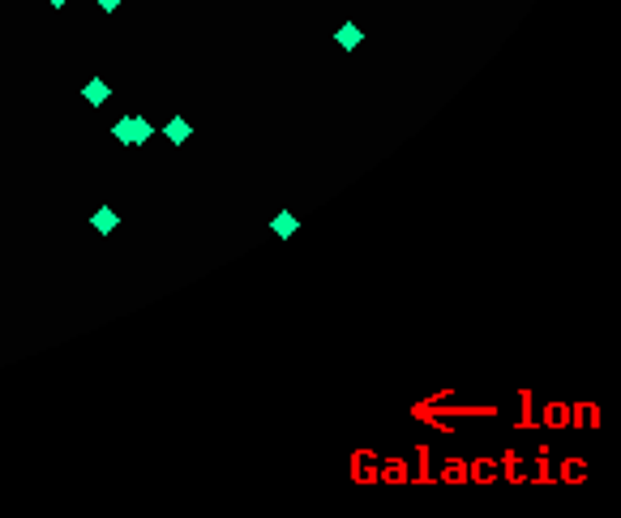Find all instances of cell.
<instances>
[{
  "label": "cell",
  "mask_w": 621,
  "mask_h": 518,
  "mask_svg": "<svg viewBox=\"0 0 621 518\" xmlns=\"http://www.w3.org/2000/svg\"><path fill=\"white\" fill-rule=\"evenodd\" d=\"M47 5H51V9H65V5H69V0H47Z\"/></svg>",
  "instance_id": "9"
},
{
  "label": "cell",
  "mask_w": 621,
  "mask_h": 518,
  "mask_svg": "<svg viewBox=\"0 0 621 518\" xmlns=\"http://www.w3.org/2000/svg\"><path fill=\"white\" fill-rule=\"evenodd\" d=\"M150 137H154V125H150L146 116H129V146H133V150H142Z\"/></svg>",
  "instance_id": "3"
},
{
  "label": "cell",
  "mask_w": 621,
  "mask_h": 518,
  "mask_svg": "<svg viewBox=\"0 0 621 518\" xmlns=\"http://www.w3.org/2000/svg\"><path fill=\"white\" fill-rule=\"evenodd\" d=\"M270 232H275V236H291V232H296V215H291V210H279L275 223H270Z\"/></svg>",
  "instance_id": "6"
},
{
  "label": "cell",
  "mask_w": 621,
  "mask_h": 518,
  "mask_svg": "<svg viewBox=\"0 0 621 518\" xmlns=\"http://www.w3.org/2000/svg\"><path fill=\"white\" fill-rule=\"evenodd\" d=\"M334 43H339V47H343V51H356V47H360V43H365V30H360V26H356V22H343V26H339V30H334Z\"/></svg>",
  "instance_id": "4"
},
{
  "label": "cell",
  "mask_w": 621,
  "mask_h": 518,
  "mask_svg": "<svg viewBox=\"0 0 621 518\" xmlns=\"http://www.w3.org/2000/svg\"><path fill=\"white\" fill-rule=\"evenodd\" d=\"M94 5H99V9H103V13H116V9H120V5H125V0H94Z\"/></svg>",
  "instance_id": "8"
},
{
  "label": "cell",
  "mask_w": 621,
  "mask_h": 518,
  "mask_svg": "<svg viewBox=\"0 0 621 518\" xmlns=\"http://www.w3.org/2000/svg\"><path fill=\"white\" fill-rule=\"evenodd\" d=\"M163 137H168V141H172V146H184V141H189V137H193V125H189V120H184V116H172V120H168V125H163Z\"/></svg>",
  "instance_id": "5"
},
{
  "label": "cell",
  "mask_w": 621,
  "mask_h": 518,
  "mask_svg": "<svg viewBox=\"0 0 621 518\" xmlns=\"http://www.w3.org/2000/svg\"><path fill=\"white\" fill-rule=\"evenodd\" d=\"M112 137H116L120 146H129V116H120V120L112 125Z\"/></svg>",
  "instance_id": "7"
},
{
  "label": "cell",
  "mask_w": 621,
  "mask_h": 518,
  "mask_svg": "<svg viewBox=\"0 0 621 518\" xmlns=\"http://www.w3.org/2000/svg\"><path fill=\"white\" fill-rule=\"evenodd\" d=\"M82 99L90 103V108H103V103H108V99H112V86H108V82H103V77H90V82L82 86Z\"/></svg>",
  "instance_id": "2"
},
{
  "label": "cell",
  "mask_w": 621,
  "mask_h": 518,
  "mask_svg": "<svg viewBox=\"0 0 621 518\" xmlns=\"http://www.w3.org/2000/svg\"><path fill=\"white\" fill-rule=\"evenodd\" d=\"M90 227H94V232H99V236H112V232H116V227H120V215H116V210H112V206H99V210H94V215H90Z\"/></svg>",
  "instance_id": "1"
}]
</instances>
